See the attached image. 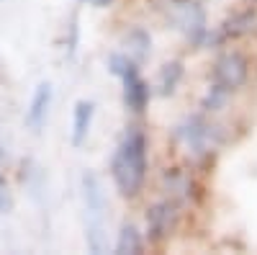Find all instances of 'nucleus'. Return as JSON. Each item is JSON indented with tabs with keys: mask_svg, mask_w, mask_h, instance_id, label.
Returning <instances> with one entry per match:
<instances>
[{
	"mask_svg": "<svg viewBox=\"0 0 257 255\" xmlns=\"http://www.w3.org/2000/svg\"><path fill=\"white\" fill-rule=\"evenodd\" d=\"M185 62L183 59H167L160 65L157 75H155V82H152V91L157 98H173L178 91H180V85L185 80Z\"/></svg>",
	"mask_w": 257,
	"mask_h": 255,
	"instance_id": "nucleus-12",
	"label": "nucleus"
},
{
	"mask_svg": "<svg viewBox=\"0 0 257 255\" xmlns=\"http://www.w3.org/2000/svg\"><path fill=\"white\" fill-rule=\"evenodd\" d=\"M173 142L185 152V160L206 170L231 144V126L219 116H208L201 109L188 111L173 126Z\"/></svg>",
	"mask_w": 257,
	"mask_h": 255,
	"instance_id": "nucleus-2",
	"label": "nucleus"
},
{
	"mask_svg": "<svg viewBox=\"0 0 257 255\" xmlns=\"http://www.w3.org/2000/svg\"><path fill=\"white\" fill-rule=\"evenodd\" d=\"M85 250L93 255L108 252V235H105V219H85Z\"/></svg>",
	"mask_w": 257,
	"mask_h": 255,
	"instance_id": "nucleus-16",
	"label": "nucleus"
},
{
	"mask_svg": "<svg viewBox=\"0 0 257 255\" xmlns=\"http://www.w3.org/2000/svg\"><path fill=\"white\" fill-rule=\"evenodd\" d=\"M234 98L237 96H231L226 88H221V85H216V82H208L203 88V93H201V98H198V109L208 116H221L231 106Z\"/></svg>",
	"mask_w": 257,
	"mask_h": 255,
	"instance_id": "nucleus-15",
	"label": "nucleus"
},
{
	"mask_svg": "<svg viewBox=\"0 0 257 255\" xmlns=\"http://www.w3.org/2000/svg\"><path fill=\"white\" fill-rule=\"evenodd\" d=\"M183 217H185V211L173 199H167L162 194H160V199L149 201L147 209H144V227H142L147 247L162 250L170 240L175 237V232L180 229Z\"/></svg>",
	"mask_w": 257,
	"mask_h": 255,
	"instance_id": "nucleus-7",
	"label": "nucleus"
},
{
	"mask_svg": "<svg viewBox=\"0 0 257 255\" xmlns=\"http://www.w3.org/2000/svg\"><path fill=\"white\" fill-rule=\"evenodd\" d=\"M6 160H8V150H6V144L0 142V165H3Z\"/></svg>",
	"mask_w": 257,
	"mask_h": 255,
	"instance_id": "nucleus-21",
	"label": "nucleus"
},
{
	"mask_svg": "<svg viewBox=\"0 0 257 255\" xmlns=\"http://www.w3.org/2000/svg\"><path fill=\"white\" fill-rule=\"evenodd\" d=\"M247 39H257V0H242L216 26H211L206 49H221L229 44H242Z\"/></svg>",
	"mask_w": 257,
	"mask_h": 255,
	"instance_id": "nucleus-6",
	"label": "nucleus"
},
{
	"mask_svg": "<svg viewBox=\"0 0 257 255\" xmlns=\"http://www.w3.org/2000/svg\"><path fill=\"white\" fill-rule=\"evenodd\" d=\"M52 106H54V85L49 80H41L26 106V114H24V126L31 134H41L44 126L52 116Z\"/></svg>",
	"mask_w": 257,
	"mask_h": 255,
	"instance_id": "nucleus-9",
	"label": "nucleus"
},
{
	"mask_svg": "<svg viewBox=\"0 0 257 255\" xmlns=\"http://www.w3.org/2000/svg\"><path fill=\"white\" fill-rule=\"evenodd\" d=\"M108 176L123 201H137L144 196L149 181V134L144 124L132 121L123 126L108 160Z\"/></svg>",
	"mask_w": 257,
	"mask_h": 255,
	"instance_id": "nucleus-1",
	"label": "nucleus"
},
{
	"mask_svg": "<svg viewBox=\"0 0 257 255\" xmlns=\"http://www.w3.org/2000/svg\"><path fill=\"white\" fill-rule=\"evenodd\" d=\"M254 72H257L254 57L239 44H229L216 49V57L211 59L208 82H216L221 88H226L231 96H239L252 85Z\"/></svg>",
	"mask_w": 257,
	"mask_h": 255,
	"instance_id": "nucleus-4",
	"label": "nucleus"
},
{
	"mask_svg": "<svg viewBox=\"0 0 257 255\" xmlns=\"http://www.w3.org/2000/svg\"><path fill=\"white\" fill-rule=\"evenodd\" d=\"M152 47H155V39L144 26H128L121 36V49L142 67L152 59Z\"/></svg>",
	"mask_w": 257,
	"mask_h": 255,
	"instance_id": "nucleus-13",
	"label": "nucleus"
},
{
	"mask_svg": "<svg viewBox=\"0 0 257 255\" xmlns=\"http://www.w3.org/2000/svg\"><path fill=\"white\" fill-rule=\"evenodd\" d=\"M80 36H82V29H80V16L72 13L64 24V36H62V52H64V59L72 62L80 52Z\"/></svg>",
	"mask_w": 257,
	"mask_h": 255,
	"instance_id": "nucleus-17",
	"label": "nucleus"
},
{
	"mask_svg": "<svg viewBox=\"0 0 257 255\" xmlns=\"http://www.w3.org/2000/svg\"><path fill=\"white\" fill-rule=\"evenodd\" d=\"M162 18H165L167 29H173L190 52L206 49L211 18H208L203 0H165Z\"/></svg>",
	"mask_w": 257,
	"mask_h": 255,
	"instance_id": "nucleus-3",
	"label": "nucleus"
},
{
	"mask_svg": "<svg viewBox=\"0 0 257 255\" xmlns=\"http://www.w3.org/2000/svg\"><path fill=\"white\" fill-rule=\"evenodd\" d=\"M13 211V191H11V183L8 178L0 173V217H6Z\"/></svg>",
	"mask_w": 257,
	"mask_h": 255,
	"instance_id": "nucleus-19",
	"label": "nucleus"
},
{
	"mask_svg": "<svg viewBox=\"0 0 257 255\" xmlns=\"http://www.w3.org/2000/svg\"><path fill=\"white\" fill-rule=\"evenodd\" d=\"M132 65H134V59L128 57L123 49L111 52V54H108V59H105V67H108V72H111L116 80H118V77H121V75H123L128 67H132Z\"/></svg>",
	"mask_w": 257,
	"mask_h": 255,
	"instance_id": "nucleus-18",
	"label": "nucleus"
},
{
	"mask_svg": "<svg viewBox=\"0 0 257 255\" xmlns=\"http://www.w3.org/2000/svg\"><path fill=\"white\" fill-rule=\"evenodd\" d=\"M77 3H80V6H90V0H77Z\"/></svg>",
	"mask_w": 257,
	"mask_h": 255,
	"instance_id": "nucleus-22",
	"label": "nucleus"
},
{
	"mask_svg": "<svg viewBox=\"0 0 257 255\" xmlns=\"http://www.w3.org/2000/svg\"><path fill=\"white\" fill-rule=\"evenodd\" d=\"M116 3V0H90V6L93 8H98V11H103V8H111Z\"/></svg>",
	"mask_w": 257,
	"mask_h": 255,
	"instance_id": "nucleus-20",
	"label": "nucleus"
},
{
	"mask_svg": "<svg viewBox=\"0 0 257 255\" xmlns=\"http://www.w3.org/2000/svg\"><path fill=\"white\" fill-rule=\"evenodd\" d=\"M203 170L196 167L193 162H173V165H165L160 170V178H157V186H160V194L173 199L185 214L190 209H198L206 199V186H203V178H201Z\"/></svg>",
	"mask_w": 257,
	"mask_h": 255,
	"instance_id": "nucleus-5",
	"label": "nucleus"
},
{
	"mask_svg": "<svg viewBox=\"0 0 257 255\" xmlns=\"http://www.w3.org/2000/svg\"><path fill=\"white\" fill-rule=\"evenodd\" d=\"M147 250V240H144V229L134 222H123L116 232V242H113V252L116 255H139Z\"/></svg>",
	"mask_w": 257,
	"mask_h": 255,
	"instance_id": "nucleus-14",
	"label": "nucleus"
},
{
	"mask_svg": "<svg viewBox=\"0 0 257 255\" xmlns=\"http://www.w3.org/2000/svg\"><path fill=\"white\" fill-rule=\"evenodd\" d=\"M80 194H82V206H85V219H105L108 191H105V183L95 170H82Z\"/></svg>",
	"mask_w": 257,
	"mask_h": 255,
	"instance_id": "nucleus-10",
	"label": "nucleus"
},
{
	"mask_svg": "<svg viewBox=\"0 0 257 255\" xmlns=\"http://www.w3.org/2000/svg\"><path fill=\"white\" fill-rule=\"evenodd\" d=\"M95 114H98V103L90 98H80L72 106V124H70V144L75 150L90 139L93 124H95Z\"/></svg>",
	"mask_w": 257,
	"mask_h": 255,
	"instance_id": "nucleus-11",
	"label": "nucleus"
},
{
	"mask_svg": "<svg viewBox=\"0 0 257 255\" xmlns=\"http://www.w3.org/2000/svg\"><path fill=\"white\" fill-rule=\"evenodd\" d=\"M121 103L126 114H132L134 119H142L147 111H149V103L155 98V91H152V82H149L142 72V65H134L128 67L121 77Z\"/></svg>",
	"mask_w": 257,
	"mask_h": 255,
	"instance_id": "nucleus-8",
	"label": "nucleus"
}]
</instances>
